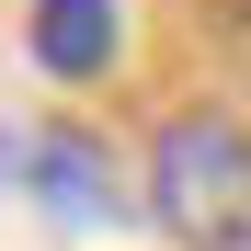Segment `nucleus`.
<instances>
[{"instance_id": "f257e3e1", "label": "nucleus", "mask_w": 251, "mask_h": 251, "mask_svg": "<svg viewBox=\"0 0 251 251\" xmlns=\"http://www.w3.org/2000/svg\"><path fill=\"white\" fill-rule=\"evenodd\" d=\"M149 217L183 251H251V126L183 114L149 149Z\"/></svg>"}, {"instance_id": "f03ea898", "label": "nucleus", "mask_w": 251, "mask_h": 251, "mask_svg": "<svg viewBox=\"0 0 251 251\" xmlns=\"http://www.w3.org/2000/svg\"><path fill=\"white\" fill-rule=\"evenodd\" d=\"M23 46H34L46 80H103L126 57V12L114 0H34L23 12Z\"/></svg>"}, {"instance_id": "7ed1b4c3", "label": "nucleus", "mask_w": 251, "mask_h": 251, "mask_svg": "<svg viewBox=\"0 0 251 251\" xmlns=\"http://www.w3.org/2000/svg\"><path fill=\"white\" fill-rule=\"evenodd\" d=\"M0 172L34 183L57 217H103V160H92V149H69V137H0Z\"/></svg>"}]
</instances>
